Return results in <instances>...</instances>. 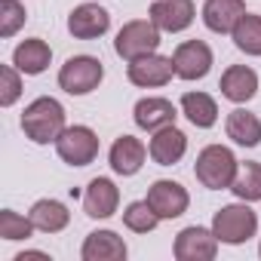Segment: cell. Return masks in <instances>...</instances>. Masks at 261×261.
Instances as JSON below:
<instances>
[{
    "mask_svg": "<svg viewBox=\"0 0 261 261\" xmlns=\"http://www.w3.org/2000/svg\"><path fill=\"white\" fill-rule=\"evenodd\" d=\"M157 221H160V215L151 209V203H148V200H136V203H129V206H126V212H123V224H126L129 230H136V233H151V230L157 227Z\"/></svg>",
    "mask_w": 261,
    "mask_h": 261,
    "instance_id": "484cf974",
    "label": "cell"
},
{
    "mask_svg": "<svg viewBox=\"0 0 261 261\" xmlns=\"http://www.w3.org/2000/svg\"><path fill=\"white\" fill-rule=\"evenodd\" d=\"M221 95L224 98H230V101H237V105H243V101H249L255 92H258V74L252 71V68H246V65H230L224 74H221Z\"/></svg>",
    "mask_w": 261,
    "mask_h": 261,
    "instance_id": "ac0fdd59",
    "label": "cell"
},
{
    "mask_svg": "<svg viewBox=\"0 0 261 261\" xmlns=\"http://www.w3.org/2000/svg\"><path fill=\"white\" fill-rule=\"evenodd\" d=\"M105 77V68L98 59L92 56H74L62 65L59 71V86L68 92V95H89L92 89H98Z\"/></svg>",
    "mask_w": 261,
    "mask_h": 261,
    "instance_id": "5b68a950",
    "label": "cell"
},
{
    "mask_svg": "<svg viewBox=\"0 0 261 261\" xmlns=\"http://www.w3.org/2000/svg\"><path fill=\"white\" fill-rule=\"evenodd\" d=\"M258 255H261V246H258Z\"/></svg>",
    "mask_w": 261,
    "mask_h": 261,
    "instance_id": "f546056e",
    "label": "cell"
},
{
    "mask_svg": "<svg viewBox=\"0 0 261 261\" xmlns=\"http://www.w3.org/2000/svg\"><path fill=\"white\" fill-rule=\"evenodd\" d=\"M224 129H227V139H233V142L243 145V148H255V145H261V120H258L255 114L243 111V108H237V111L227 114Z\"/></svg>",
    "mask_w": 261,
    "mask_h": 261,
    "instance_id": "7402d4cb",
    "label": "cell"
},
{
    "mask_svg": "<svg viewBox=\"0 0 261 261\" xmlns=\"http://www.w3.org/2000/svg\"><path fill=\"white\" fill-rule=\"evenodd\" d=\"M148 203H151V209H154L160 218H178V215L188 212L191 197H188V191H185L178 181L160 178V181H154V185L148 188Z\"/></svg>",
    "mask_w": 261,
    "mask_h": 261,
    "instance_id": "30bf717a",
    "label": "cell"
},
{
    "mask_svg": "<svg viewBox=\"0 0 261 261\" xmlns=\"http://www.w3.org/2000/svg\"><path fill=\"white\" fill-rule=\"evenodd\" d=\"M111 28V16L98 7V4H80L71 16H68V31L77 40H95Z\"/></svg>",
    "mask_w": 261,
    "mask_h": 261,
    "instance_id": "4fadbf2b",
    "label": "cell"
},
{
    "mask_svg": "<svg viewBox=\"0 0 261 261\" xmlns=\"http://www.w3.org/2000/svg\"><path fill=\"white\" fill-rule=\"evenodd\" d=\"M255 230H258V215L246 206V200L221 206L212 218V233L218 237V243H227V246L246 243L249 237H255Z\"/></svg>",
    "mask_w": 261,
    "mask_h": 261,
    "instance_id": "3957f363",
    "label": "cell"
},
{
    "mask_svg": "<svg viewBox=\"0 0 261 261\" xmlns=\"http://www.w3.org/2000/svg\"><path fill=\"white\" fill-rule=\"evenodd\" d=\"M80 255H83V261H123L126 258V243L114 230H92L83 240Z\"/></svg>",
    "mask_w": 261,
    "mask_h": 261,
    "instance_id": "e0dca14e",
    "label": "cell"
},
{
    "mask_svg": "<svg viewBox=\"0 0 261 261\" xmlns=\"http://www.w3.org/2000/svg\"><path fill=\"white\" fill-rule=\"evenodd\" d=\"M120 191L111 178H92L83 191V212L89 218H111L117 212Z\"/></svg>",
    "mask_w": 261,
    "mask_h": 261,
    "instance_id": "5bb4252c",
    "label": "cell"
},
{
    "mask_svg": "<svg viewBox=\"0 0 261 261\" xmlns=\"http://www.w3.org/2000/svg\"><path fill=\"white\" fill-rule=\"evenodd\" d=\"M172 74H175L172 59L157 56V53L142 56V59H133V62H129V68H126L129 83L145 86V89H151V86H166V83L172 80Z\"/></svg>",
    "mask_w": 261,
    "mask_h": 261,
    "instance_id": "52a82bcc",
    "label": "cell"
},
{
    "mask_svg": "<svg viewBox=\"0 0 261 261\" xmlns=\"http://www.w3.org/2000/svg\"><path fill=\"white\" fill-rule=\"evenodd\" d=\"M22 92V80H19V68L16 65H4L0 68V105L10 108Z\"/></svg>",
    "mask_w": 261,
    "mask_h": 261,
    "instance_id": "f1b7e54d",
    "label": "cell"
},
{
    "mask_svg": "<svg viewBox=\"0 0 261 261\" xmlns=\"http://www.w3.org/2000/svg\"><path fill=\"white\" fill-rule=\"evenodd\" d=\"M181 114H185L197 129H209V126H215V120H218V105H215V98L206 95V92H185V95H181Z\"/></svg>",
    "mask_w": 261,
    "mask_h": 261,
    "instance_id": "603a6c76",
    "label": "cell"
},
{
    "mask_svg": "<svg viewBox=\"0 0 261 261\" xmlns=\"http://www.w3.org/2000/svg\"><path fill=\"white\" fill-rule=\"evenodd\" d=\"M56 151L68 166H89L98 157V136L89 126H65L56 139Z\"/></svg>",
    "mask_w": 261,
    "mask_h": 261,
    "instance_id": "8992f818",
    "label": "cell"
},
{
    "mask_svg": "<svg viewBox=\"0 0 261 261\" xmlns=\"http://www.w3.org/2000/svg\"><path fill=\"white\" fill-rule=\"evenodd\" d=\"M49 59H53V49H49L43 40H37V37L19 43L16 53H13V65H16L22 74H31V77H34V74H43V71L49 68Z\"/></svg>",
    "mask_w": 261,
    "mask_h": 261,
    "instance_id": "ffe728a7",
    "label": "cell"
},
{
    "mask_svg": "<svg viewBox=\"0 0 261 261\" xmlns=\"http://www.w3.org/2000/svg\"><path fill=\"white\" fill-rule=\"evenodd\" d=\"M31 230H34L31 218H22V215L13 212V209H4V212H0V237H4V240H28Z\"/></svg>",
    "mask_w": 261,
    "mask_h": 261,
    "instance_id": "4316f807",
    "label": "cell"
},
{
    "mask_svg": "<svg viewBox=\"0 0 261 261\" xmlns=\"http://www.w3.org/2000/svg\"><path fill=\"white\" fill-rule=\"evenodd\" d=\"M22 129L34 145H49L65 133V108L49 95L34 98L22 114Z\"/></svg>",
    "mask_w": 261,
    "mask_h": 261,
    "instance_id": "6da1fadb",
    "label": "cell"
},
{
    "mask_svg": "<svg viewBox=\"0 0 261 261\" xmlns=\"http://www.w3.org/2000/svg\"><path fill=\"white\" fill-rule=\"evenodd\" d=\"M230 191L246 203H258L261 200V163H243L237 169V178H233Z\"/></svg>",
    "mask_w": 261,
    "mask_h": 261,
    "instance_id": "d4e9b609",
    "label": "cell"
},
{
    "mask_svg": "<svg viewBox=\"0 0 261 261\" xmlns=\"http://www.w3.org/2000/svg\"><path fill=\"white\" fill-rule=\"evenodd\" d=\"M151 22L160 31H169V34L185 31L194 22V0H154Z\"/></svg>",
    "mask_w": 261,
    "mask_h": 261,
    "instance_id": "7c38bea8",
    "label": "cell"
},
{
    "mask_svg": "<svg viewBox=\"0 0 261 261\" xmlns=\"http://www.w3.org/2000/svg\"><path fill=\"white\" fill-rule=\"evenodd\" d=\"M133 114H136V126L148 129V133H157V129H163V126H172L175 117H178L175 105L166 101V98H142Z\"/></svg>",
    "mask_w": 261,
    "mask_h": 261,
    "instance_id": "d6986e66",
    "label": "cell"
},
{
    "mask_svg": "<svg viewBox=\"0 0 261 261\" xmlns=\"http://www.w3.org/2000/svg\"><path fill=\"white\" fill-rule=\"evenodd\" d=\"M243 16H246L243 0H206L203 4V22L215 34H230Z\"/></svg>",
    "mask_w": 261,
    "mask_h": 261,
    "instance_id": "9a60e30c",
    "label": "cell"
},
{
    "mask_svg": "<svg viewBox=\"0 0 261 261\" xmlns=\"http://www.w3.org/2000/svg\"><path fill=\"white\" fill-rule=\"evenodd\" d=\"M145 145L139 142V139H133V136H120L114 145H111V154H108V160H111V169L117 172V175H136L142 166H145Z\"/></svg>",
    "mask_w": 261,
    "mask_h": 261,
    "instance_id": "2e32d148",
    "label": "cell"
},
{
    "mask_svg": "<svg viewBox=\"0 0 261 261\" xmlns=\"http://www.w3.org/2000/svg\"><path fill=\"white\" fill-rule=\"evenodd\" d=\"M172 65H175V77H181V80H200L212 68V49L203 40H185L172 53Z\"/></svg>",
    "mask_w": 261,
    "mask_h": 261,
    "instance_id": "ba28073f",
    "label": "cell"
},
{
    "mask_svg": "<svg viewBox=\"0 0 261 261\" xmlns=\"http://www.w3.org/2000/svg\"><path fill=\"white\" fill-rule=\"evenodd\" d=\"M25 25V7L19 0H0V37H13Z\"/></svg>",
    "mask_w": 261,
    "mask_h": 261,
    "instance_id": "83f0119b",
    "label": "cell"
},
{
    "mask_svg": "<svg viewBox=\"0 0 261 261\" xmlns=\"http://www.w3.org/2000/svg\"><path fill=\"white\" fill-rule=\"evenodd\" d=\"M237 169H240V163H237V157H233L230 148H224V145H209V148L200 151L197 166H194V175H197V181H200L203 188H209V191H224V188L233 185Z\"/></svg>",
    "mask_w": 261,
    "mask_h": 261,
    "instance_id": "7a4b0ae2",
    "label": "cell"
},
{
    "mask_svg": "<svg viewBox=\"0 0 261 261\" xmlns=\"http://www.w3.org/2000/svg\"><path fill=\"white\" fill-rule=\"evenodd\" d=\"M175 258L178 261H212L215 252H218V237L206 227H185L178 237H175V246H172Z\"/></svg>",
    "mask_w": 261,
    "mask_h": 261,
    "instance_id": "9c48e42d",
    "label": "cell"
},
{
    "mask_svg": "<svg viewBox=\"0 0 261 261\" xmlns=\"http://www.w3.org/2000/svg\"><path fill=\"white\" fill-rule=\"evenodd\" d=\"M185 151H188V136L181 133V129H175V123L157 129L154 139H151V145H148V154H151V160H154L157 166H172V163H178V160L185 157Z\"/></svg>",
    "mask_w": 261,
    "mask_h": 261,
    "instance_id": "8fae6325",
    "label": "cell"
},
{
    "mask_svg": "<svg viewBox=\"0 0 261 261\" xmlns=\"http://www.w3.org/2000/svg\"><path fill=\"white\" fill-rule=\"evenodd\" d=\"M230 37H233V43H237L240 53H246V56H261V16L246 13V16L237 22V28L230 31Z\"/></svg>",
    "mask_w": 261,
    "mask_h": 261,
    "instance_id": "cb8c5ba5",
    "label": "cell"
},
{
    "mask_svg": "<svg viewBox=\"0 0 261 261\" xmlns=\"http://www.w3.org/2000/svg\"><path fill=\"white\" fill-rule=\"evenodd\" d=\"M160 46V28L154 22H126L114 40V53L126 62H133V59H142V56H151L157 53Z\"/></svg>",
    "mask_w": 261,
    "mask_h": 261,
    "instance_id": "277c9868",
    "label": "cell"
},
{
    "mask_svg": "<svg viewBox=\"0 0 261 261\" xmlns=\"http://www.w3.org/2000/svg\"><path fill=\"white\" fill-rule=\"evenodd\" d=\"M31 224H34V230H43V233H59V230H65L68 227V221H71V212L65 209V203H59V200H37L34 206H31Z\"/></svg>",
    "mask_w": 261,
    "mask_h": 261,
    "instance_id": "44dd1931",
    "label": "cell"
}]
</instances>
